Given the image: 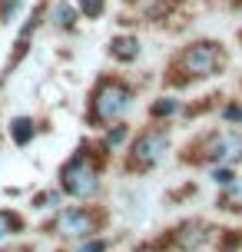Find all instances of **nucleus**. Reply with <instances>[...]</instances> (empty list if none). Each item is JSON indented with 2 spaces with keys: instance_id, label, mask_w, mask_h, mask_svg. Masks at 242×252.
Here are the masks:
<instances>
[{
  "instance_id": "1",
  "label": "nucleus",
  "mask_w": 242,
  "mask_h": 252,
  "mask_svg": "<svg viewBox=\"0 0 242 252\" xmlns=\"http://www.w3.org/2000/svg\"><path fill=\"white\" fill-rule=\"evenodd\" d=\"M133 103V90L120 80H103L93 93V123H110L113 116H123Z\"/></svg>"
},
{
  "instance_id": "2",
  "label": "nucleus",
  "mask_w": 242,
  "mask_h": 252,
  "mask_svg": "<svg viewBox=\"0 0 242 252\" xmlns=\"http://www.w3.org/2000/svg\"><path fill=\"white\" fill-rule=\"evenodd\" d=\"M182 66L186 73L192 76H212L222 66V47L212 43V40H203V43H192L182 53Z\"/></svg>"
},
{
  "instance_id": "3",
  "label": "nucleus",
  "mask_w": 242,
  "mask_h": 252,
  "mask_svg": "<svg viewBox=\"0 0 242 252\" xmlns=\"http://www.w3.org/2000/svg\"><path fill=\"white\" fill-rule=\"evenodd\" d=\"M63 189L66 192H73V196H93L96 192V173H93V166L77 156V159H70L63 166Z\"/></svg>"
},
{
  "instance_id": "4",
  "label": "nucleus",
  "mask_w": 242,
  "mask_h": 252,
  "mask_svg": "<svg viewBox=\"0 0 242 252\" xmlns=\"http://www.w3.org/2000/svg\"><path fill=\"white\" fill-rule=\"evenodd\" d=\"M163 150H166V133H163V129H150V133H143V136L136 139V146H133V166H140V169L153 166Z\"/></svg>"
},
{
  "instance_id": "5",
  "label": "nucleus",
  "mask_w": 242,
  "mask_h": 252,
  "mask_svg": "<svg viewBox=\"0 0 242 252\" xmlns=\"http://www.w3.org/2000/svg\"><path fill=\"white\" fill-rule=\"evenodd\" d=\"M209 156L219 159V163H232V159H239V156H242V136H239V133H222V136H216Z\"/></svg>"
},
{
  "instance_id": "6",
  "label": "nucleus",
  "mask_w": 242,
  "mask_h": 252,
  "mask_svg": "<svg viewBox=\"0 0 242 252\" xmlns=\"http://www.w3.org/2000/svg\"><path fill=\"white\" fill-rule=\"evenodd\" d=\"M60 232L66 236H90V229H93V219L87 216V209H70V213L60 216Z\"/></svg>"
},
{
  "instance_id": "7",
  "label": "nucleus",
  "mask_w": 242,
  "mask_h": 252,
  "mask_svg": "<svg viewBox=\"0 0 242 252\" xmlns=\"http://www.w3.org/2000/svg\"><path fill=\"white\" fill-rule=\"evenodd\" d=\"M206 239H209V226H203V222H186L182 232L176 236V242L182 249H199Z\"/></svg>"
},
{
  "instance_id": "8",
  "label": "nucleus",
  "mask_w": 242,
  "mask_h": 252,
  "mask_svg": "<svg viewBox=\"0 0 242 252\" xmlns=\"http://www.w3.org/2000/svg\"><path fill=\"white\" fill-rule=\"evenodd\" d=\"M110 53H113L116 60H123V63L136 60V57H140V40H133V37H116L113 43H110Z\"/></svg>"
},
{
  "instance_id": "9",
  "label": "nucleus",
  "mask_w": 242,
  "mask_h": 252,
  "mask_svg": "<svg viewBox=\"0 0 242 252\" xmlns=\"http://www.w3.org/2000/svg\"><path fill=\"white\" fill-rule=\"evenodd\" d=\"M10 133H13V139H17V146H24L27 139L33 136V123H30V120H27V116H20V120H13Z\"/></svg>"
},
{
  "instance_id": "10",
  "label": "nucleus",
  "mask_w": 242,
  "mask_h": 252,
  "mask_svg": "<svg viewBox=\"0 0 242 252\" xmlns=\"http://www.w3.org/2000/svg\"><path fill=\"white\" fill-rule=\"evenodd\" d=\"M53 24L63 27V30H70V27H73V10H70V3H60V7L53 10Z\"/></svg>"
},
{
  "instance_id": "11",
  "label": "nucleus",
  "mask_w": 242,
  "mask_h": 252,
  "mask_svg": "<svg viewBox=\"0 0 242 252\" xmlns=\"http://www.w3.org/2000/svg\"><path fill=\"white\" fill-rule=\"evenodd\" d=\"M80 10L93 20V17H100V13H103V0H80Z\"/></svg>"
},
{
  "instance_id": "12",
  "label": "nucleus",
  "mask_w": 242,
  "mask_h": 252,
  "mask_svg": "<svg viewBox=\"0 0 242 252\" xmlns=\"http://www.w3.org/2000/svg\"><path fill=\"white\" fill-rule=\"evenodd\" d=\"M10 229H20V219L13 213H0V236H7Z\"/></svg>"
},
{
  "instance_id": "13",
  "label": "nucleus",
  "mask_w": 242,
  "mask_h": 252,
  "mask_svg": "<svg viewBox=\"0 0 242 252\" xmlns=\"http://www.w3.org/2000/svg\"><path fill=\"white\" fill-rule=\"evenodd\" d=\"M236 202H242V179L239 183H229V196H226V206L236 209Z\"/></svg>"
},
{
  "instance_id": "14",
  "label": "nucleus",
  "mask_w": 242,
  "mask_h": 252,
  "mask_svg": "<svg viewBox=\"0 0 242 252\" xmlns=\"http://www.w3.org/2000/svg\"><path fill=\"white\" fill-rule=\"evenodd\" d=\"M173 110H176V100H166V103H156V106H153V113H156V116L173 113Z\"/></svg>"
},
{
  "instance_id": "15",
  "label": "nucleus",
  "mask_w": 242,
  "mask_h": 252,
  "mask_svg": "<svg viewBox=\"0 0 242 252\" xmlns=\"http://www.w3.org/2000/svg\"><path fill=\"white\" fill-rule=\"evenodd\" d=\"M212 179H216V183H222V186H229V183H232V173H229V169H216V173H212Z\"/></svg>"
},
{
  "instance_id": "16",
  "label": "nucleus",
  "mask_w": 242,
  "mask_h": 252,
  "mask_svg": "<svg viewBox=\"0 0 242 252\" xmlns=\"http://www.w3.org/2000/svg\"><path fill=\"white\" fill-rule=\"evenodd\" d=\"M123 136H126V129H123V126H116V129H113V133H110L106 139H110V143H120Z\"/></svg>"
},
{
  "instance_id": "17",
  "label": "nucleus",
  "mask_w": 242,
  "mask_h": 252,
  "mask_svg": "<svg viewBox=\"0 0 242 252\" xmlns=\"http://www.w3.org/2000/svg\"><path fill=\"white\" fill-rule=\"evenodd\" d=\"M106 249V242H90V246H83L80 252H103Z\"/></svg>"
},
{
  "instance_id": "18",
  "label": "nucleus",
  "mask_w": 242,
  "mask_h": 252,
  "mask_svg": "<svg viewBox=\"0 0 242 252\" xmlns=\"http://www.w3.org/2000/svg\"><path fill=\"white\" fill-rule=\"evenodd\" d=\"M0 252H30V249L24 246V249H0Z\"/></svg>"
},
{
  "instance_id": "19",
  "label": "nucleus",
  "mask_w": 242,
  "mask_h": 252,
  "mask_svg": "<svg viewBox=\"0 0 242 252\" xmlns=\"http://www.w3.org/2000/svg\"><path fill=\"white\" fill-rule=\"evenodd\" d=\"M239 40H242V33H239Z\"/></svg>"
}]
</instances>
